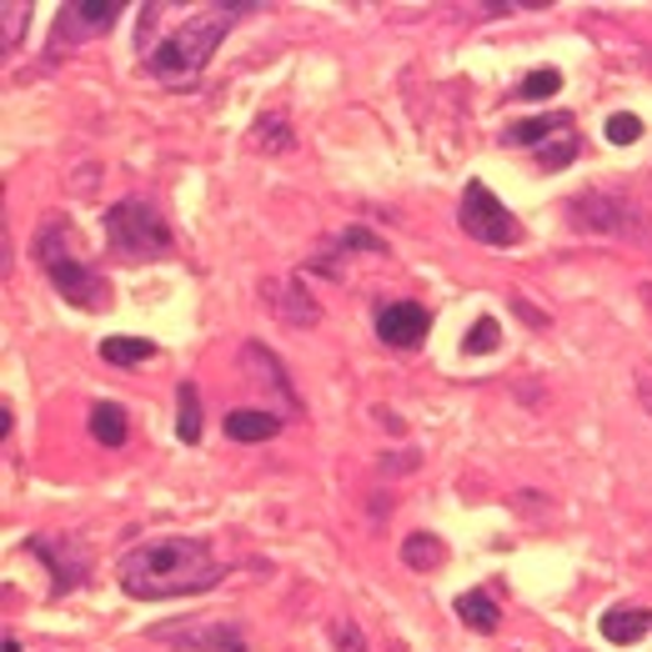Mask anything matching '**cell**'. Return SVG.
<instances>
[{"label": "cell", "mask_w": 652, "mask_h": 652, "mask_svg": "<svg viewBox=\"0 0 652 652\" xmlns=\"http://www.w3.org/2000/svg\"><path fill=\"white\" fill-rule=\"evenodd\" d=\"M121 592L136 602H161V598H191V592H211L226 578L206 537H151L141 548H131L116 562Z\"/></svg>", "instance_id": "cell-1"}, {"label": "cell", "mask_w": 652, "mask_h": 652, "mask_svg": "<svg viewBox=\"0 0 652 652\" xmlns=\"http://www.w3.org/2000/svg\"><path fill=\"white\" fill-rule=\"evenodd\" d=\"M256 11V6H206V11H196L191 21H181V31H171L166 41H156L146 51V71L156 75V81L166 85H186L196 81L201 71H206V61L216 55V45H222V35L236 26V16Z\"/></svg>", "instance_id": "cell-2"}, {"label": "cell", "mask_w": 652, "mask_h": 652, "mask_svg": "<svg viewBox=\"0 0 652 652\" xmlns=\"http://www.w3.org/2000/svg\"><path fill=\"white\" fill-rule=\"evenodd\" d=\"M105 236H111V252L131 256V262L171 256V226L161 222L156 206L141 196H121L116 206L105 211Z\"/></svg>", "instance_id": "cell-3"}, {"label": "cell", "mask_w": 652, "mask_h": 652, "mask_svg": "<svg viewBox=\"0 0 652 652\" xmlns=\"http://www.w3.org/2000/svg\"><path fill=\"white\" fill-rule=\"evenodd\" d=\"M35 262H41V272L51 276V286L71 306H81V312H105V306H111V282H105L101 272H91L85 262H75V256L55 252V232H51V226L35 236Z\"/></svg>", "instance_id": "cell-4"}, {"label": "cell", "mask_w": 652, "mask_h": 652, "mask_svg": "<svg viewBox=\"0 0 652 652\" xmlns=\"http://www.w3.org/2000/svg\"><path fill=\"white\" fill-rule=\"evenodd\" d=\"M457 222H462V232L472 236V242H482V246H517L522 242L517 216L492 196V191H487V181H467L462 206H457Z\"/></svg>", "instance_id": "cell-5"}, {"label": "cell", "mask_w": 652, "mask_h": 652, "mask_svg": "<svg viewBox=\"0 0 652 652\" xmlns=\"http://www.w3.org/2000/svg\"><path fill=\"white\" fill-rule=\"evenodd\" d=\"M121 16V0H75V6H61L55 16V35H51V55L71 51L75 41H91V35H105Z\"/></svg>", "instance_id": "cell-6"}, {"label": "cell", "mask_w": 652, "mask_h": 652, "mask_svg": "<svg viewBox=\"0 0 652 652\" xmlns=\"http://www.w3.org/2000/svg\"><path fill=\"white\" fill-rule=\"evenodd\" d=\"M572 226H588V232H618V236H638L642 216L632 201L608 196V191H588V196L572 201Z\"/></svg>", "instance_id": "cell-7"}, {"label": "cell", "mask_w": 652, "mask_h": 652, "mask_svg": "<svg viewBox=\"0 0 652 652\" xmlns=\"http://www.w3.org/2000/svg\"><path fill=\"white\" fill-rule=\"evenodd\" d=\"M26 548L35 552V558L45 562V568H51V592L55 598H65V592H75L85 582V572H91V562H85V552L75 548L71 537H61V542H55V537H31V542H26Z\"/></svg>", "instance_id": "cell-8"}, {"label": "cell", "mask_w": 652, "mask_h": 652, "mask_svg": "<svg viewBox=\"0 0 652 652\" xmlns=\"http://www.w3.org/2000/svg\"><path fill=\"white\" fill-rule=\"evenodd\" d=\"M427 326H431V316H427V306H417V302L377 306V337L387 342V347H417V342L427 337Z\"/></svg>", "instance_id": "cell-9"}, {"label": "cell", "mask_w": 652, "mask_h": 652, "mask_svg": "<svg viewBox=\"0 0 652 652\" xmlns=\"http://www.w3.org/2000/svg\"><path fill=\"white\" fill-rule=\"evenodd\" d=\"M151 638L181 642V648H191V652H201V648H211V652H246L242 632H236L232 622H206V628H156Z\"/></svg>", "instance_id": "cell-10"}, {"label": "cell", "mask_w": 652, "mask_h": 652, "mask_svg": "<svg viewBox=\"0 0 652 652\" xmlns=\"http://www.w3.org/2000/svg\"><path fill=\"white\" fill-rule=\"evenodd\" d=\"M262 296H266V306H272L282 322H292V326H316V322H322V306L306 296L302 282H266Z\"/></svg>", "instance_id": "cell-11"}, {"label": "cell", "mask_w": 652, "mask_h": 652, "mask_svg": "<svg viewBox=\"0 0 652 652\" xmlns=\"http://www.w3.org/2000/svg\"><path fill=\"white\" fill-rule=\"evenodd\" d=\"M286 417H276V411L266 407H236L232 417H226V437L232 442H272L276 431H282Z\"/></svg>", "instance_id": "cell-12"}, {"label": "cell", "mask_w": 652, "mask_h": 652, "mask_svg": "<svg viewBox=\"0 0 652 652\" xmlns=\"http://www.w3.org/2000/svg\"><path fill=\"white\" fill-rule=\"evenodd\" d=\"M652 632V608H608L602 612V638L618 642V648H632Z\"/></svg>", "instance_id": "cell-13"}, {"label": "cell", "mask_w": 652, "mask_h": 652, "mask_svg": "<svg viewBox=\"0 0 652 652\" xmlns=\"http://www.w3.org/2000/svg\"><path fill=\"white\" fill-rule=\"evenodd\" d=\"M552 131H572V116L568 111H552V116H532V121H517V126L502 131V146H537L552 136Z\"/></svg>", "instance_id": "cell-14"}, {"label": "cell", "mask_w": 652, "mask_h": 652, "mask_svg": "<svg viewBox=\"0 0 652 652\" xmlns=\"http://www.w3.org/2000/svg\"><path fill=\"white\" fill-rule=\"evenodd\" d=\"M242 367H252V371H256V381L266 377V387H276V391H282V401L296 411V391H292V381H286V367L272 357V352H266V347H256V342H252V347H242Z\"/></svg>", "instance_id": "cell-15"}, {"label": "cell", "mask_w": 652, "mask_h": 652, "mask_svg": "<svg viewBox=\"0 0 652 652\" xmlns=\"http://www.w3.org/2000/svg\"><path fill=\"white\" fill-rule=\"evenodd\" d=\"M401 562H407L411 572H431V568H442V562H447L442 537H431V532H411L407 542H401Z\"/></svg>", "instance_id": "cell-16"}, {"label": "cell", "mask_w": 652, "mask_h": 652, "mask_svg": "<svg viewBox=\"0 0 652 652\" xmlns=\"http://www.w3.org/2000/svg\"><path fill=\"white\" fill-rule=\"evenodd\" d=\"M126 411H121L116 407V401H95V407H91V437H95V442H101V447H121V442H126Z\"/></svg>", "instance_id": "cell-17"}, {"label": "cell", "mask_w": 652, "mask_h": 652, "mask_svg": "<svg viewBox=\"0 0 652 652\" xmlns=\"http://www.w3.org/2000/svg\"><path fill=\"white\" fill-rule=\"evenodd\" d=\"M156 357V342L146 337H105L101 342V361H111V367H136V361H151Z\"/></svg>", "instance_id": "cell-18"}, {"label": "cell", "mask_w": 652, "mask_h": 652, "mask_svg": "<svg viewBox=\"0 0 652 652\" xmlns=\"http://www.w3.org/2000/svg\"><path fill=\"white\" fill-rule=\"evenodd\" d=\"M252 146L256 151H292V121H286L282 111H266V116H256Z\"/></svg>", "instance_id": "cell-19"}, {"label": "cell", "mask_w": 652, "mask_h": 652, "mask_svg": "<svg viewBox=\"0 0 652 652\" xmlns=\"http://www.w3.org/2000/svg\"><path fill=\"white\" fill-rule=\"evenodd\" d=\"M457 618L472 632H497V618H502V612H497V602L487 598V592H462V598H457Z\"/></svg>", "instance_id": "cell-20"}, {"label": "cell", "mask_w": 652, "mask_h": 652, "mask_svg": "<svg viewBox=\"0 0 652 652\" xmlns=\"http://www.w3.org/2000/svg\"><path fill=\"white\" fill-rule=\"evenodd\" d=\"M176 437L181 442H201V391L191 381L176 387Z\"/></svg>", "instance_id": "cell-21"}, {"label": "cell", "mask_w": 652, "mask_h": 652, "mask_svg": "<svg viewBox=\"0 0 652 652\" xmlns=\"http://www.w3.org/2000/svg\"><path fill=\"white\" fill-rule=\"evenodd\" d=\"M562 91V71H552V65H542V71H527L522 81H517L512 101H542V95Z\"/></svg>", "instance_id": "cell-22"}, {"label": "cell", "mask_w": 652, "mask_h": 652, "mask_svg": "<svg viewBox=\"0 0 652 652\" xmlns=\"http://www.w3.org/2000/svg\"><path fill=\"white\" fill-rule=\"evenodd\" d=\"M497 342H502V332H497L492 316H482V322L472 326V337H467L462 352H472V357H487V352H497Z\"/></svg>", "instance_id": "cell-23"}, {"label": "cell", "mask_w": 652, "mask_h": 652, "mask_svg": "<svg viewBox=\"0 0 652 652\" xmlns=\"http://www.w3.org/2000/svg\"><path fill=\"white\" fill-rule=\"evenodd\" d=\"M332 642H337L342 652H371L367 638H361V628H357V618H337V622H332Z\"/></svg>", "instance_id": "cell-24"}, {"label": "cell", "mask_w": 652, "mask_h": 652, "mask_svg": "<svg viewBox=\"0 0 652 652\" xmlns=\"http://www.w3.org/2000/svg\"><path fill=\"white\" fill-rule=\"evenodd\" d=\"M6 51H16L21 45V35H26V16H31V6H21V0H6Z\"/></svg>", "instance_id": "cell-25"}, {"label": "cell", "mask_w": 652, "mask_h": 652, "mask_svg": "<svg viewBox=\"0 0 652 652\" xmlns=\"http://www.w3.org/2000/svg\"><path fill=\"white\" fill-rule=\"evenodd\" d=\"M572 156H578V136H558V146H542V151H537L542 171H562Z\"/></svg>", "instance_id": "cell-26"}, {"label": "cell", "mask_w": 652, "mask_h": 652, "mask_svg": "<svg viewBox=\"0 0 652 652\" xmlns=\"http://www.w3.org/2000/svg\"><path fill=\"white\" fill-rule=\"evenodd\" d=\"M337 246H342V252H371V256H381V252H387V246H381V236L361 232V226H347V232L337 236Z\"/></svg>", "instance_id": "cell-27"}, {"label": "cell", "mask_w": 652, "mask_h": 652, "mask_svg": "<svg viewBox=\"0 0 652 652\" xmlns=\"http://www.w3.org/2000/svg\"><path fill=\"white\" fill-rule=\"evenodd\" d=\"M638 136H642V121L638 116H612L608 121V141H612V146H632Z\"/></svg>", "instance_id": "cell-28"}, {"label": "cell", "mask_w": 652, "mask_h": 652, "mask_svg": "<svg viewBox=\"0 0 652 652\" xmlns=\"http://www.w3.org/2000/svg\"><path fill=\"white\" fill-rule=\"evenodd\" d=\"M638 397H642V407L652 411V367H638Z\"/></svg>", "instance_id": "cell-29"}, {"label": "cell", "mask_w": 652, "mask_h": 652, "mask_svg": "<svg viewBox=\"0 0 652 652\" xmlns=\"http://www.w3.org/2000/svg\"><path fill=\"white\" fill-rule=\"evenodd\" d=\"M6 652H21V642H16V638H6Z\"/></svg>", "instance_id": "cell-30"}]
</instances>
